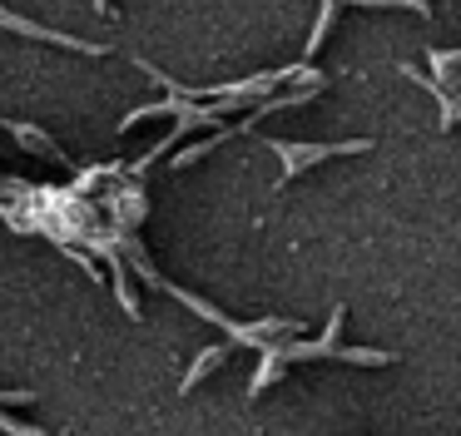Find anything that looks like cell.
Instances as JSON below:
<instances>
[{"instance_id": "4", "label": "cell", "mask_w": 461, "mask_h": 436, "mask_svg": "<svg viewBox=\"0 0 461 436\" xmlns=\"http://www.w3.org/2000/svg\"><path fill=\"white\" fill-rule=\"evenodd\" d=\"M219 362H229V342H219V347H203V352L194 357V367H189V372H184L179 392H194V386H199V382H203V377H209V372H213V367H219Z\"/></svg>"}, {"instance_id": "2", "label": "cell", "mask_w": 461, "mask_h": 436, "mask_svg": "<svg viewBox=\"0 0 461 436\" xmlns=\"http://www.w3.org/2000/svg\"><path fill=\"white\" fill-rule=\"evenodd\" d=\"M0 25H5V30H15V35L45 40V45H65V50H80V55H104V45H100V40H80V35H65V30H45V25H35V20L15 15V10H5V5H0Z\"/></svg>"}, {"instance_id": "5", "label": "cell", "mask_w": 461, "mask_h": 436, "mask_svg": "<svg viewBox=\"0 0 461 436\" xmlns=\"http://www.w3.org/2000/svg\"><path fill=\"white\" fill-rule=\"evenodd\" d=\"M342 15V5H322L318 10V30H312V35H308V45H303V55H318V50H322V40H328V30H332V20H338Z\"/></svg>"}, {"instance_id": "6", "label": "cell", "mask_w": 461, "mask_h": 436, "mask_svg": "<svg viewBox=\"0 0 461 436\" xmlns=\"http://www.w3.org/2000/svg\"><path fill=\"white\" fill-rule=\"evenodd\" d=\"M0 431L5 436H50L45 426H31V422H21V416H11V412H0Z\"/></svg>"}, {"instance_id": "3", "label": "cell", "mask_w": 461, "mask_h": 436, "mask_svg": "<svg viewBox=\"0 0 461 436\" xmlns=\"http://www.w3.org/2000/svg\"><path fill=\"white\" fill-rule=\"evenodd\" d=\"M5 129H11V139H15V144H25L31 154H41V159H65L60 144H55L50 134H41L35 124H15V119H5Z\"/></svg>"}, {"instance_id": "1", "label": "cell", "mask_w": 461, "mask_h": 436, "mask_svg": "<svg viewBox=\"0 0 461 436\" xmlns=\"http://www.w3.org/2000/svg\"><path fill=\"white\" fill-rule=\"evenodd\" d=\"M372 139H348V144H288V139H268V154L283 159V184L308 168L328 164V159H342V154H367Z\"/></svg>"}]
</instances>
